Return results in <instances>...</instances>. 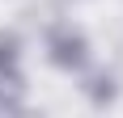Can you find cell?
<instances>
[{
	"instance_id": "1",
	"label": "cell",
	"mask_w": 123,
	"mask_h": 118,
	"mask_svg": "<svg viewBox=\"0 0 123 118\" xmlns=\"http://www.w3.org/2000/svg\"><path fill=\"white\" fill-rule=\"evenodd\" d=\"M55 63H64V68H81V59H85V42L76 34H60L55 42Z\"/></svg>"
},
{
	"instance_id": "2",
	"label": "cell",
	"mask_w": 123,
	"mask_h": 118,
	"mask_svg": "<svg viewBox=\"0 0 123 118\" xmlns=\"http://www.w3.org/2000/svg\"><path fill=\"white\" fill-rule=\"evenodd\" d=\"M9 72V80H17V42L0 38V76Z\"/></svg>"
}]
</instances>
